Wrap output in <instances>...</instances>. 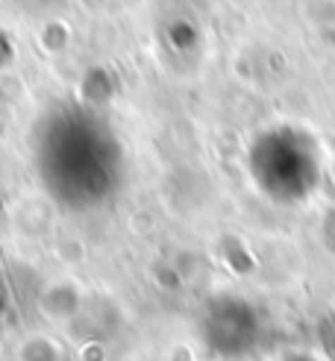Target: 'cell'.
Returning <instances> with one entry per match:
<instances>
[{
    "label": "cell",
    "instance_id": "obj_1",
    "mask_svg": "<svg viewBox=\"0 0 335 361\" xmlns=\"http://www.w3.org/2000/svg\"><path fill=\"white\" fill-rule=\"evenodd\" d=\"M35 171L59 206L92 212L109 203L123 183V150L100 115L65 106L35 133Z\"/></svg>",
    "mask_w": 335,
    "mask_h": 361
},
{
    "label": "cell",
    "instance_id": "obj_2",
    "mask_svg": "<svg viewBox=\"0 0 335 361\" xmlns=\"http://www.w3.org/2000/svg\"><path fill=\"white\" fill-rule=\"evenodd\" d=\"M247 176L276 206H300L315 197L324 179L317 138L297 123H274L247 147Z\"/></svg>",
    "mask_w": 335,
    "mask_h": 361
},
{
    "label": "cell",
    "instance_id": "obj_3",
    "mask_svg": "<svg viewBox=\"0 0 335 361\" xmlns=\"http://www.w3.org/2000/svg\"><path fill=\"white\" fill-rule=\"evenodd\" d=\"M200 338L218 358H247L264 338V317L244 297H215L203 309Z\"/></svg>",
    "mask_w": 335,
    "mask_h": 361
},
{
    "label": "cell",
    "instance_id": "obj_4",
    "mask_svg": "<svg viewBox=\"0 0 335 361\" xmlns=\"http://www.w3.org/2000/svg\"><path fill=\"white\" fill-rule=\"evenodd\" d=\"M321 238H324V247L335 256V209L327 212V218L321 224Z\"/></svg>",
    "mask_w": 335,
    "mask_h": 361
}]
</instances>
